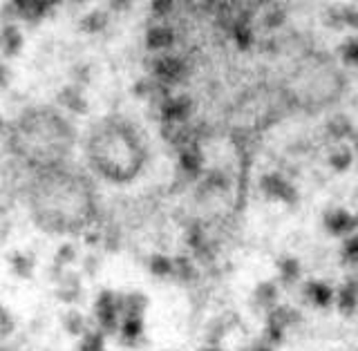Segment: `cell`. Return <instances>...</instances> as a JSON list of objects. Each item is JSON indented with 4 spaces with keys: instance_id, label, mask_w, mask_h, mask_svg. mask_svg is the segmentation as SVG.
<instances>
[{
    "instance_id": "22",
    "label": "cell",
    "mask_w": 358,
    "mask_h": 351,
    "mask_svg": "<svg viewBox=\"0 0 358 351\" xmlns=\"http://www.w3.org/2000/svg\"><path fill=\"white\" fill-rule=\"evenodd\" d=\"M199 351H222V347L217 345V343H208V345H204Z\"/></svg>"
},
{
    "instance_id": "7",
    "label": "cell",
    "mask_w": 358,
    "mask_h": 351,
    "mask_svg": "<svg viewBox=\"0 0 358 351\" xmlns=\"http://www.w3.org/2000/svg\"><path fill=\"white\" fill-rule=\"evenodd\" d=\"M201 164H204V159H201V152L197 150V145H188V148H184L182 155H179V168L190 177H197L201 173Z\"/></svg>"
},
{
    "instance_id": "23",
    "label": "cell",
    "mask_w": 358,
    "mask_h": 351,
    "mask_svg": "<svg viewBox=\"0 0 358 351\" xmlns=\"http://www.w3.org/2000/svg\"><path fill=\"white\" fill-rule=\"evenodd\" d=\"M251 351H273V349L264 343V345H255V347H251Z\"/></svg>"
},
{
    "instance_id": "5",
    "label": "cell",
    "mask_w": 358,
    "mask_h": 351,
    "mask_svg": "<svg viewBox=\"0 0 358 351\" xmlns=\"http://www.w3.org/2000/svg\"><path fill=\"white\" fill-rule=\"evenodd\" d=\"M145 43H148L150 50H168L175 43V31L171 25L159 22V25H152L145 34Z\"/></svg>"
},
{
    "instance_id": "11",
    "label": "cell",
    "mask_w": 358,
    "mask_h": 351,
    "mask_svg": "<svg viewBox=\"0 0 358 351\" xmlns=\"http://www.w3.org/2000/svg\"><path fill=\"white\" fill-rule=\"evenodd\" d=\"M327 134H329L331 139H336V141H343L345 137H350V134H352V123H350V119L343 117V115L334 117L329 121V126H327Z\"/></svg>"
},
{
    "instance_id": "20",
    "label": "cell",
    "mask_w": 358,
    "mask_h": 351,
    "mask_svg": "<svg viewBox=\"0 0 358 351\" xmlns=\"http://www.w3.org/2000/svg\"><path fill=\"white\" fill-rule=\"evenodd\" d=\"M171 9H173V3H171V0H166V3H164V0H162V3H152L155 16H159V18H166V14H168Z\"/></svg>"
},
{
    "instance_id": "14",
    "label": "cell",
    "mask_w": 358,
    "mask_h": 351,
    "mask_svg": "<svg viewBox=\"0 0 358 351\" xmlns=\"http://www.w3.org/2000/svg\"><path fill=\"white\" fill-rule=\"evenodd\" d=\"M18 48H20V34H18V29L14 25L5 27V31H3V50H5V54H16Z\"/></svg>"
},
{
    "instance_id": "16",
    "label": "cell",
    "mask_w": 358,
    "mask_h": 351,
    "mask_svg": "<svg viewBox=\"0 0 358 351\" xmlns=\"http://www.w3.org/2000/svg\"><path fill=\"white\" fill-rule=\"evenodd\" d=\"M341 56L347 65H354L358 67V38H350L345 41V45L341 48Z\"/></svg>"
},
{
    "instance_id": "12",
    "label": "cell",
    "mask_w": 358,
    "mask_h": 351,
    "mask_svg": "<svg viewBox=\"0 0 358 351\" xmlns=\"http://www.w3.org/2000/svg\"><path fill=\"white\" fill-rule=\"evenodd\" d=\"M121 334L128 343H137L143 338V322L141 318H123L121 322Z\"/></svg>"
},
{
    "instance_id": "2",
    "label": "cell",
    "mask_w": 358,
    "mask_h": 351,
    "mask_svg": "<svg viewBox=\"0 0 358 351\" xmlns=\"http://www.w3.org/2000/svg\"><path fill=\"white\" fill-rule=\"evenodd\" d=\"M260 188L268 199H280V201H289V203H294L298 199V192H296L294 184H289L285 177H280L275 173L264 175L260 181Z\"/></svg>"
},
{
    "instance_id": "6",
    "label": "cell",
    "mask_w": 358,
    "mask_h": 351,
    "mask_svg": "<svg viewBox=\"0 0 358 351\" xmlns=\"http://www.w3.org/2000/svg\"><path fill=\"white\" fill-rule=\"evenodd\" d=\"M305 298L313 307H327L334 300V291L324 282H307L305 285Z\"/></svg>"
},
{
    "instance_id": "10",
    "label": "cell",
    "mask_w": 358,
    "mask_h": 351,
    "mask_svg": "<svg viewBox=\"0 0 358 351\" xmlns=\"http://www.w3.org/2000/svg\"><path fill=\"white\" fill-rule=\"evenodd\" d=\"M352 164H354V152L347 148V145H336V148L331 150V155H329V166L334 168V171L343 173Z\"/></svg>"
},
{
    "instance_id": "3",
    "label": "cell",
    "mask_w": 358,
    "mask_h": 351,
    "mask_svg": "<svg viewBox=\"0 0 358 351\" xmlns=\"http://www.w3.org/2000/svg\"><path fill=\"white\" fill-rule=\"evenodd\" d=\"M324 229H327L331 235H338V237L347 235L350 237L358 229V220L352 213H347L343 208H336V210L324 215Z\"/></svg>"
},
{
    "instance_id": "25",
    "label": "cell",
    "mask_w": 358,
    "mask_h": 351,
    "mask_svg": "<svg viewBox=\"0 0 358 351\" xmlns=\"http://www.w3.org/2000/svg\"><path fill=\"white\" fill-rule=\"evenodd\" d=\"M0 126H3V121H0Z\"/></svg>"
},
{
    "instance_id": "19",
    "label": "cell",
    "mask_w": 358,
    "mask_h": 351,
    "mask_svg": "<svg viewBox=\"0 0 358 351\" xmlns=\"http://www.w3.org/2000/svg\"><path fill=\"white\" fill-rule=\"evenodd\" d=\"M83 351H103V338H101L99 334L96 336H87Z\"/></svg>"
},
{
    "instance_id": "4",
    "label": "cell",
    "mask_w": 358,
    "mask_h": 351,
    "mask_svg": "<svg viewBox=\"0 0 358 351\" xmlns=\"http://www.w3.org/2000/svg\"><path fill=\"white\" fill-rule=\"evenodd\" d=\"M336 304L343 313H354L358 307V275H350L336 293Z\"/></svg>"
},
{
    "instance_id": "21",
    "label": "cell",
    "mask_w": 358,
    "mask_h": 351,
    "mask_svg": "<svg viewBox=\"0 0 358 351\" xmlns=\"http://www.w3.org/2000/svg\"><path fill=\"white\" fill-rule=\"evenodd\" d=\"M343 20L354 29H358V9H343Z\"/></svg>"
},
{
    "instance_id": "24",
    "label": "cell",
    "mask_w": 358,
    "mask_h": 351,
    "mask_svg": "<svg viewBox=\"0 0 358 351\" xmlns=\"http://www.w3.org/2000/svg\"><path fill=\"white\" fill-rule=\"evenodd\" d=\"M354 148L358 150V137H356V141H354Z\"/></svg>"
},
{
    "instance_id": "9",
    "label": "cell",
    "mask_w": 358,
    "mask_h": 351,
    "mask_svg": "<svg viewBox=\"0 0 358 351\" xmlns=\"http://www.w3.org/2000/svg\"><path fill=\"white\" fill-rule=\"evenodd\" d=\"M278 273H280V280L285 282V285H294V282L300 280V262L296 257H282L278 264Z\"/></svg>"
},
{
    "instance_id": "13",
    "label": "cell",
    "mask_w": 358,
    "mask_h": 351,
    "mask_svg": "<svg viewBox=\"0 0 358 351\" xmlns=\"http://www.w3.org/2000/svg\"><path fill=\"white\" fill-rule=\"evenodd\" d=\"M150 271L157 278H166V275H173V262L168 259L166 255H152L150 262H148Z\"/></svg>"
},
{
    "instance_id": "17",
    "label": "cell",
    "mask_w": 358,
    "mask_h": 351,
    "mask_svg": "<svg viewBox=\"0 0 358 351\" xmlns=\"http://www.w3.org/2000/svg\"><path fill=\"white\" fill-rule=\"evenodd\" d=\"M282 22H285V9L282 7L273 5V7L266 9V14H264V25L266 27H280Z\"/></svg>"
},
{
    "instance_id": "1",
    "label": "cell",
    "mask_w": 358,
    "mask_h": 351,
    "mask_svg": "<svg viewBox=\"0 0 358 351\" xmlns=\"http://www.w3.org/2000/svg\"><path fill=\"white\" fill-rule=\"evenodd\" d=\"M152 74L157 78V83L168 87L177 81H182V76L186 74V65L179 56H157V61L152 65Z\"/></svg>"
},
{
    "instance_id": "8",
    "label": "cell",
    "mask_w": 358,
    "mask_h": 351,
    "mask_svg": "<svg viewBox=\"0 0 358 351\" xmlns=\"http://www.w3.org/2000/svg\"><path fill=\"white\" fill-rule=\"evenodd\" d=\"M253 300L260 309L271 311L275 307V300H278V287L273 285V282H262V285L255 287Z\"/></svg>"
},
{
    "instance_id": "18",
    "label": "cell",
    "mask_w": 358,
    "mask_h": 351,
    "mask_svg": "<svg viewBox=\"0 0 358 351\" xmlns=\"http://www.w3.org/2000/svg\"><path fill=\"white\" fill-rule=\"evenodd\" d=\"M83 27L87 31H99L101 27H106V16L101 14V11H94V14H90L85 20H83Z\"/></svg>"
},
{
    "instance_id": "15",
    "label": "cell",
    "mask_w": 358,
    "mask_h": 351,
    "mask_svg": "<svg viewBox=\"0 0 358 351\" xmlns=\"http://www.w3.org/2000/svg\"><path fill=\"white\" fill-rule=\"evenodd\" d=\"M343 259L347 264H358V233L345 237L343 244Z\"/></svg>"
}]
</instances>
